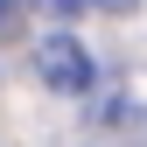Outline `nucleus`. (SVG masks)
<instances>
[{
  "instance_id": "1",
  "label": "nucleus",
  "mask_w": 147,
  "mask_h": 147,
  "mask_svg": "<svg viewBox=\"0 0 147 147\" xmlns=\"http://www.w3.org/2000/svg\"><path fill=\"white\" fill-rule=\"evenodd\" d=\"M35 77H42L49 91H84L91 84V56H84V42L77 35H42V42H35Z\"/></svg>"
},
{
  "instance_id": "4",
  "label": "nucleus",
  "mask_w": 147,
  "mask_h": 147,
  "mask_svg": "<svg viewBox=\"0 0 147 147\" xmlns=\"http://www.w3.org/2000/svg\"><path fill=\"white\" fill-rule=\"evenodd\" d=\"M0 28H14V7H7V0H0Z\"/></svg>"
},
{
  "instance_id": "3",
  "label": "nucleus",
  "mask_w": 147,
  "mask_h": 147,
  "mask_svg": "<svg viewBox=\"0 0 147 147\" xmlns=\"http://www.w3.org/2000/svg\"><path fill=\"white\" fill-rule=\"evenodd\" d=\"M42 7H56V14H77V7H91V0H42Z\"/></svg>"
},
{
  "instance_id": "2",
  "label": "nucleus",
  "mask_w": 147,
  "mask_h": 147,
  "mask_svg": "<svg viewBox=\"0 0 147 147\" xmlns=\"http://www.w3.org/2000/svg\"><path fill=\"white\" fill-rule=\"evenodd\" d=\"M91 7H98V14H133L140 0H91Z\"/></svg>"
}]
</instances>
